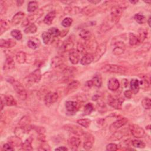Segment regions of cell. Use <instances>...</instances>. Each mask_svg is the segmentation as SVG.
I'll use <instances>...</instances> for the list:
<instances>
[{
    "label": "cell",
    "mask_w": 151,
    "mask_h": 151,
    "mask_svg": "<svg viewBox=\"0 0 151 151\" xmlns=\"http://www.w3.org/2000/svg\"><path fill=\"white\" fill-rule=\"evenodd\" d=\"M128 120L127 118L123 117L121 118L119 120H117L115 122H113L109 128V130L112 132H116L119 129L122 128V127H124L125 124H127Z\"/></svg>",
    "instance_id": "obj_6"
},
{
    "label": "cell",
    "mask_w": 151,
    "mask_h": 151,
    "mask_svg": "<svg viewBox=\"0 0 151 151\" xmlns=\"http://www.w3.org/2000/svg\"><path fill=\"white\" fill-rule=\"evenodd\" d=\"M69 59L73 64H77L80 60L79 53L74 49L72 50L69 52Z\"/></svg>",
    "instance_id": "obj_16"
},
{
    "label": "cell",
    "mask_w": 151,
    "mask_h": 151,
    "mask_svg": "<svg viewBox=\"0 0 151 151\" xmlns=\"http://www.w3.org/2000/svg\"><path fill=\"white\" fill-rule=\"evenodd\" d=\"M85 85V86L87 87L88 89H90L92 86H93V83H92V80H89V81L87 82Z\"/></svg>",
    "instance_id": "obj_57"
},
{
    "label": "cell",
    "mask_w": 151,
    "mask_h": 151,
    "mask_svg": "<svg viewBox=\"0 0 151 151\" xmlns=\"http://www.w3.org/2000/svg\"><path fill=\"white\" fill-rule=\"evenodd\" d=\"M72 22H73V20L72 18H69V17H67V18H64L62 22V25L64 27H70L71 25L72 24Z\"/></svg>",
    "instance_id": "obj_47"
},
{
    "label": "cell",
    "mask_w": 151,
    "mask_h": 151,
    "mask_svg": "<svg viewBox=\"0 0 151 151\" xmlns=\"http://www.w3.org/2000/svg\"><path fill=\"white\" fill-rule=\"evenodd\" d=\"M73 47H74V43L73 41H71L70 39H67L66 40L62 45V48L64 50V51L66 52H70L72 50H73Z\"/></svg>",
    "instance_id": "obj_27"
},
{
    "label": "cell",
    "mask_w": 151,
    "mask_h": 151,
    "mask_svg": "<svg viewBox=\"0 0 151 151\" xmlns=\"http://www.w3.org/2000/svg\"><path fill=\"white\" fill-rule=\"evenodd\" d=\"M38 140L39 141H40L41 143L42 142H46L45 140V136L44 135V134H38V136L37 138Z\"/></svg>",
    "instance_id": "obj_55"
},
{
    "label": "cell",
    "mask_w": 151,
    "mask_h": 151,
    "mask_svg": "<svg viewBox=\"0 0 151 151\" xmlns=\"http://www.w3.org/2000/svg\"><path fill=\"white\" fill-rule=\"evenodd\" d=\"M48 33L52 36V37H58L59 36H60V30L56 28V27H52L50 28L48 31Z\"/></svg>",
    "instance_id": "obj_44"
},
{
    "label": "cell",
    "mask_w": 151,
    "mask_h": 151,
    "mask_svg": "<svg viewBox=\"0 0 151 151\" xmlns=\"http://www.w3.org/2000/svg\"><path fill=\"white\" fill-rule=\"evenodd\" d=\"M123 9L119 6H113L110 11V21L113 24H117L122 16Z\"/></svg>",
    "instance_id": "obj_3"
},
{
    "label": "cell",
    "mask_w": 151,
    "mask_h": 151,
    "mask_svg": "<svg viewBox=\"0 0 151 151\" xmlns=\"http://www.w3.org/2000/svg\"><path fill=\"white\" fill-rule=\"evenodd\" d=\"M93 110H94L93 105H92V103H89L86 104L85 106L84 113L85 115H89L93 111Z\"/></svg>",
    "instance_id": "obj_42"
},
{
    "label": "cell",
    "mask_w": 151,
    "mask_h": 151,
    "mask_svg": "<svg viewBox=\"0 0 151 151\" xmlns=\"http://www.w3.org/2000/svg\"><path fill=\"white\" fill-rule=\"evenodd\" d=\"M30 23V21H29L28 18H27L26 19H25V20L22 21V24H21V26H22V27H28V26H29Z\"/></svg>",
    "instance_id": "obj_56"
},
{
    "label": "cell",
    "mask_w": 151,
    "mask_h": 151,
    "mask_svg": "<svg viewBox=\"0 0 151 151\" xmlns=\"http://www.w3.org/2000/svg\"><path fill=\"white\" fill-rule=\"evenodd\" d=\"M10 26L8 23L4 20H1V34H2L4 32L6 31L8 29Z\"/></svg>",
    "instance_id": "obj_46"
},
{
    "label": "cell",
    "mask_w": 151,
    "mask_h": 151,
    "mask_svg": "<svg viewBox=\"0 0 151 151\" xmlns=\"http://www.w3.org/2000/svg\"><path fill=\"white\" fill-rule=\"evenodd\" d=\"M94 62V56L90 53H87L80 60V63L82 65L86 66Z\"/></svg>",
    "instance_id": "obj_21"
},
{
    "label": "cell",
    "mask_w": 151,
    "mask_h": 151,
    "mask_svg": "<svg viewBox=\"0 0 151 151\" xmlns=\"http://www.w3.org/2000/svg\"><path fill=\"white\" fill-rule=\"evenodd\" d=\"M41 78V71L39 69L35 70L33 72L30 74L27 79V82L30 83H37L40 82Z\"/></svg>",
    "instance_id": "obj_7"
},
{
    "label": "cell",
    "mask_w": 151,
    "mask_h": 151,
    "mask_svg": "<svg viewBox=\"0 0 151 151\" xmlns=\"http://www.w3.org/2000/svg\"><path fill=\"white\" fill-rule=\"evenodd\" d=\"M16 3H17L18 6H21L22 5V4L24 3V1H17Z\"/></svg>",
    "instance_id": "obj_60"
},
{
    "label": "cell",
    "mask_w": 151,
    "mask_h": 151,
    "mask_svg": "<svg viewBox=\"0 0 151 151\" xmlns=\"http://www.w3.org/2000/svg\"><path fill=\"white\" fill-rule=\"evenodd\" d=\"M12 85L17 93V96L22 100H26L27 97V93L23 85L20 82L15 81V80H13Z\"/></svg>",
    "instance_id": "obj_2"
},
{
    "label": "cell",
    "mask_w": 151,
    "mask_h": 151,
    "mask_svg": "<svg viewBox=\"0 0 151 151\" xmlns=\"http://www.w3.org/2000/svg\"><path fill=\"white\" fill-rule=\"evenodd\" d=\"M80 86V83L78 80H74L70 82L66 89V94H69L76 91Z\"/></svg>",
    "instance_id": "obj_14"
},
{
    "label": "cell",
    "mask_w": 151,
    "mask_h": 151,
    "mask_svg": "<svg viewBox=\"0 0 151 151\" xmlns=\"http://www.w3.org/2000/svg\"><path fill=\"white\" fill-rule=\"evenodd\" d=\"M132 144L134 147L138 148H144L145 147V143L141 140H134L132 141Z\"/></svg>",
    "instance_id": "obj_43"
},
{
    "label": "cell",
    "mask_w": 151,
    "mask_h": 151,
    "mask_svg": "<svg viewBox=\"0 0 151 151\" xmlns=\"http://www.w3.org/2000/svg\"><path fill=\"white\" fill-rule=\"evenodd\" d=\"M148 23L149 26V27H150V17H149V18H148Z\"/></svg>",
    "instance_id": "obj_63"
},
{
    "label": "cell",
    "mask_w": 151,
    "mask_h": 151,
    "mask_svg": "<svg viewBox=\"0 0 151 151\" xmlns=\"http://www.w3.org/2000/svg\"><path fill=\"white\" fill-rule=\"evenodd\" d=\"M25 14L22 12H18L12 18V24L13 25H18L20 23V22L23 19Z\"/></svg>",
    "instance_id": "obj_28"
},
{
    "label": "cell",
    "mask_w": 151,
    "mask_h": 151,
    "mask_svg": "<svg viewBox=\"0 0 151 151\" xmlns=\"http://www.w3.org/2000/svg\"><path fill=\"white\" fill-rule=\"evenodd\" d=\"M124 96L128 98V99H131L132 98V95H133V93L131 90H126L124 92Z\"/></svg>",
    "instance_id": "obj_54"
},
{
    "label": "cell",
    "mask_w": 151,
    "mask_h": 151,
    "mask_svg": "<svg viewBox=\"0 0 151 151\" xmlns=\"http://www.w3.org/2000/svg\"><path fill=\"white\" fill-rule=\"evenodd\" d=\"M134 19L139 24H143L145 22V21H146L145 17L144 15L139 14H135L134 15Z\"/></svg>",
    "instance_id": "obj_45"
},
{
    "label": "cell",
    "mask_w": 151,
    "mask_h": 151,
    "mask_svg": "<svg viewBox=\"0 0 151 151\" xmlns=\"http://www.w3.org/2000/svg\"><path fill=\"white\" fill-rule=\"evenodd\" d=\"M63 64V59L58 56H56L52 60V66L53 67H59L62 66Z\"/></svg>",
    "instance_id": "obj_31"
},
{
    "label": "cell",
    "mask_w": 151,
    "mask_h": 151,
    "mask_svg": "<svg viewBox=\"0 0 151 151\" xmlns=\"http://www.w3.org/2000/svg\"><path fill=\"white\" fill-rule=\"evenodd\" d=\"M3 150H14V148L13 146L9 143H6L3 145Z\"/></svg>",
    "instance_id": "obj_53"
},
{
    "label": "cell",
    "mask_w": 151,
    "mask_h": 151,
    "mask_svg": "<svg viewBox=\"0 0 151 151\" xmlns=\"http://www.w3.org/2000/svg\"><path fill=\"white\" fill-rule=\"evenodd\" d=\"M66 108L68 113L74 115L78 112L79 108V105L78 102L74 101H67L66 103Z\"/></svg>",
    "instance_id": "obj_10"
},
{
    "label": "cell",
    "mask_w": 151,
    "mask_h": 151,
    "mask_svg": "<svg viewBox=\"0 0 151 151\" xmlns=\"http://www.w3.org/2000/svg\"><path fill=\"white\" fill-rule=\"evenodd\" d=\"M77 123L80 124V126L83 127H85L86 128H87L89 127V126L90 125L91 123V120L89 119H79L77 121Z\"/></svg>",
    "instance_id": "obj_37"
},
{
    "label": "cell",
    "mask_w": 151,
    "mask_h": 151,
    "mask_svg": "<svg viewBox=\"0 0 151 151\" xmlns=\"http://www.w3.org/2000/svg\"><path fill=\"white\" fill-rule=\"evenodd\" d=\"M8 141L9 143H10L13 146H21V145L22 143L20 138L17 136H11L8 138Z\"/></svg>",
    "instance_id": "obj_24"
},
{
    "label": "cell",
    "mask_w": 151,
    "mask_h": 151,
    "mask_svg": "<svg viewBox=\"0 0 151 151\" xmlns=\"http://www.w3.org/2000/svg\"><path fill=\"white\" fill-rule=\"evenodd\" d=\"M62 3H65V4H69V3H73V1H62Z\"/></svg>",
    "instance_id": "obj_62"
},
{
    "label": "cell",
    "mask_w": 151,
    "mask_h": 151,
    "mask_svg": "<svg viewBox=\"0 0 151 151\" xmlns=\"http://www.w3.org/2000/svg\"><path fill=\"white\" fill-rule=\"evenodd\" d=\"M37 30V28L36 25L34 23H31L28 27H26V29L24 30V31L26 34H34L36 33Z\"/></svg>",
    "instance_id": "obj_34"
},
{
    "label": "cell",
    "mask_w": 151,
    "mask_h": 151,
    "mask_svg": "<svg viewBox=\"0 0 151 151\" xmlns=\"http://www.w3.org/2000/svg\"><path fill=\"white\" fill-rule=\"evenodd\" d=\"M59 95L56 92H50L48 93L44 97V103L47 106H50L57 101Z\"/></svg>",
    "instance_id": "obj_4"
},
{
    "label": "cell",
    "mask_w": 151,
    "mask_h": 151,
    "mask_svg": "<svg viewBox=\"0 0 151 151\" xmlns=\"http://www.w3.org/2000/svg\"><path fill=\"white\" fill-rule=\"evenodd\" d=\"M100 2V1H89L90 3L93 4H94V5H96V4L99 3Z\"/></svg>",
    "instance_id": "obj_61"
},
{
    "label": "cell",
    "mask_w": 151,
    "mask_h": 151,
    "mask_svg": "<svg viewBox=\"0 0 151 151\" xmlns=\"http://www.w3.org/2000/svg\"><path fill=\"white\" fill-rule=\"evenodd\" d=\"M139 84H141L142 88L146 90L149 87V83L148 82V80L146 79H142V80L141 82H139Z\"/></svg>",
    "instance_id": "obj_50"
},
{
    "label": "cell",
    "mask_w": 151,
    "mask_h": 151,
    "mask_svg": "<svg viewBox=\"0 0 151 151\" xmlns=\"http://www.w3.org/2000/svg\"><path fill=\"white\" fill-rule=\"evenodd\" d=\"M131 4H135L136 3H137L138 2V1H129Z\"/></svg>",
    "instance_id": "obj_64"
},
{
    "label": "cell",
    "mask_w": 151,
    "mask_h": 151,
    "mask_svg": "<svg viewBox=\"0 0 151 151\" xmlns=\"http://www.w3.org/2000/svg\"><path fill=\"white\" fill-rule=\"evenodd\" d=\"M38 3L36 1H31L29 3L27 7V11L30 13H33L38 8Z\"/></svg>",
    "instance_id": "obj_38"
},
{
    "label": "cell",
    "mask_w": 151,
    "mask_h": 151,
    "mask_svg": "<svg viewBox=\"0 0 151 151\" xmlns=\"http://www.w3.org/2000/svg\"><path fill=\"white\" fill-rule=\"evenodd\" d=\"M130 87L131 90L132 92L133 93L136 94L139 92V88H140V84L139 81L137 79H132L130 83Z\"/></svg>",
    "instance_id": "obj_25"
},
{
    "label": "cell",
    "mask_w": 151,
    "mask_h": 151,
    "mask_svg": "<svg viewBox=\"0 0 151 151\" xmlns=\"http://www.w3.org/2000/svg\"><path fill=\"white\" fill-rule=\"evenodd\" d=\"M16 45V42L12 40V39H8V40H3L1 39L0 40V46L2 48H12L14 46Z\"/></svg>",
    "instance_id": "obj_20"
},
{
    "label": "cell",
    "mask_w": 151,
    "mask_h": 151,
    "mask_svg": "<svg viewBox=\"0 0 151 151\" xmlns=\"http://www.w3.org/2000/svg\"><path fill=\"white\" fill-rule=\"evenodd\" d=\"M118 149V145L115 143H109L106 146V150L109 151H115Z\"/></svg>",
    "instance_id": "obj_49"
},
{
    "label": "cell",
    "mask_w": 151,
    "mask_h": 151,
    "mask_svg": "<svg viewBox=\"0 0 151 151\" xmlns=\"http://www.w3.org/2000/svg\"><path fill=\"white\" fill-rule=\"evenodd\" d=\"M30 122V117L27 116H25L20 119L19 122V125L20 127H26L27 126L29 125Z\"/></svg>",
    "instance_id": "obj_36"
},
{
    "label": "cell",
    "mask_w": 151,
    "mask_h": 151,
    "mask_svg": "<svg viewBox=\"0 0 151 151\" xmlns=\"http://www.w3.org/2000/svg\"><path fill=\"white\" fill-rule=\"evenodd\" d=\"M80 12V8L78 7H68L64 10V13L69 15H76Z\"/></svg>",
    "instance_id": "obj_26"
},
{
    "label": "cell",
    "mask_w": 151,
    "mask_h": 151,
    "mask_svg": "<svg viewBox=\"0 0 151 151\" xmlns=\"http://www.w3.org/2000/svg\"><path fill=\"white\" fill-rule=\"evenodd\" d=\"M5 105L13 106L17 105V102L14 98L11 95H1V100Z\"/></svg>",
    "instance_id": "obj_15"
},
{
    "label": "cell",
    "mask_w": 151,
    "mask_h": 151,
    "mask_svg": "<svg viewBox=\"0 0 151 151\" xmlns=\"http://www.w3.org/2000/svg\"><path fill=\"white\" fill-rule=\"evenodd\" d=\"M22 149L24 150H31L33 149L32 145H31V141L30 139H28L25 141L24 143L21 145Z\"/></svg>",
    "instance_id": "obj_35"
},
{
    "label": "cell",
    "mask_w": 151,
    "mask_h": 151,
    "mask_svg": "<svg viewBox=\"0 0 151 151\" xmlns=\"http://www.w3.org/2000/svg\"><path fill=\"white\" fill-rule=\"evenodd\" d=\"M128 85V80H127V79H123V80H122V85H123V87H127Z\"/></svg>",
    "instance_id": "obj_59"
},
{
    "label": "cell",
    "mask_w": 151,
    "mask_h": 151,
    "mask_svg": "<svg viewBox=\"0 0 151 151\" xmlns=\"http://www.w3.org/2000/svg\"><path fill=\"white\" fill-rule=\"evenodd\" d=\"M56 11H52L49 12L44 18V23L47 25H48V26L51 25L52 24L55 18L56 17Z\"/></svg>",
    "instance_id": "obj_22"
},
{
    "label": "cell",
    "mask_w": 151,
    "mask_h": 151,
    "mask_svg": "<svg viewBox=\"0 0 151 151\" xmlns=\"http://www.w3.org/2000/svg\"><path fill=\"white\" fill-rule=\"evenodd\" d=\"M79 36H80V37L83 39L85 41H87L89 40L91 37H92V34L90 33V31L86 29H83L82 30L79 34Z\"/></svg>",
    "instance_id": "obj_32"
},
{
    "label": "cell",
    "mask_w": 151,
    "mask_h": 151,
    "mask_svg": "<svg viewBox=\"0 0 151 151\" xmlns=\"http://www.w3.org/2000/svg\"><path fill=\"white\" fill-rule=\"evenodd\" d=\"M11 34L13 37H14L15 39L17 40H21L22 37V33L20 30H13L11 32Z\"/></svg>",
    "instance_id": "obj_41"
},
{
    "label": "cell",
    "mask_w": 151,
    "mask_h": 151,
    "mask_svg": "<svg viewBox=\"0 0 151 151\" xmlns=\"http://www.w3.org/2000/svg\"><path fill=\"white\" fill-rule=\"evenodd\" d=\"M41 37H42L43 43L45 44H48L50 41H51V40L52 38V36L48 33V32H43Z\"/></svg>",
    "instance_id": "obj_39"
},
{
    "label": "cell",
    "mask_w": 151,
    "mask_h": 151,
    "mask_svg": "<svg viewBox=\"0 0 151 151\" xmlns=\"http://www.w3.org/2000/svg\"><path fill=\"white\" fill-rule=\"evenodd\" d=\"M129 44L131 46H135L140 43L138 36H136L134 33H129Z\"/></svg>",
    "instance_id": "obj_29"
},
{
    "label": "cell",
    "mask_w": 151,
    "mask_h": 151,
    "mask_svg": "<svg viewBox=\"0 0 151 151\" xmlns=\"http://www.w3.org/2000/svg\"><path fill=\"white\" fill-rule=\"evenodd\" d=\"M15 66V62L11 57H8L4 64L3 69L4 70H9L13 69Z\"/></svg>",
    "instance_id": "obj_23"
},
{
    "label": "cell",
    "mask_w": 151,
    "mask_h": 151,
    "mask_svg": "<svg viewBox=\"0 0 151 151\" xmlns=\"http://www.w3.org/2000/svg\"><path fill=\"white\" fill-rule=\"evenodd\" d=\"M77 51L79 53H85V52H86V45L83 44L82 43H78V50Z\"/></svg>",
    "instance_id": "obj_48"
},
{
    "label": "cell",
    "mask_w": 151,
    "mask_h": 151,
    "mask_svg": "<svg viewBox=\"0 0 151 151\" xmlns=\"http://www.w3.org/2000/svg\"><path fill=\"white\" fill-rule=\"evenodd\" d=\"M125 50V44L122 41H116L115 43V48L113 50V53L116 56L122 55Z\"/></svg>",
    "instance_id": "obj_13"
},
{
    "label": "cell",
    "mask_w": 151,
    "mask_h": 151,
    "mask_svg": "<svg viewBox=\"0 0 151 151\" xmlns=\"http://www.w3.org/2000/svg\"><path fill=\"white\" fill-rule=\"evenodd\" d=\"M129 129L132 135L136 138H140L143 137L145 135V131L139 126L132 124L129 126Z\"/></svg>",
    "instance_id": "obj_5"
},
{
    "label": "cell",
    "mask_w": 151,
    "mask_h": 151,
    "mask_svg": "<svg viewBox=\"0 0 151 151\" xmlns=\"http://www.w3.org/2000/svg\"><path fill=\"white\" fill-rule=\"evenodd\" d=\"M91 80L93 83V86L97 88L100 87L102 85V78L101 74L99 73H96Z\"/></svg>",
    "instance_id": "obj_19"
},
{
    "label": "cell",
    "mask_w": 151,
    "mask_h": 151,
    "mask_svg": "<svg viewBox=\"0 0 151 151\" xmlns=\"http://www.w3.org/2000/svg\"><path fill=\"white\" fill-rule=\"evenodd\" d=\"M106 50V43H103L98 45L96 48V52L94 55V62H97L102 56L105 53Z\"/></svg>",
    "instance_id": "obj_8"
},
{
    "label": "cell",
    "mask_w": 151,
    "mask_h": 151,
    "mask_svg": "<svg viewBox=\"0 0 151 151\" xmlns=\"http://www.w3.org/2000/svg\"><path fill=\"white\" fill-rule=\"evenodd\" d=\"M123 101V100H122V99L115 98L110 96L108 99V103L112 108L115 109H120L122 108Z\"/></svg>",
    "instance_id": "obj_11"
},
{
    "label": "cell",
    "mask_w": 151,
    "mask_h": 151,
    "mask_svg": "<svg viewBox=\"0 0 151 151\" xmlns=\"http://www.w3.org/2000/svg\"><path fill=\"white\" fill-rule=\"evenodd\" d=\"M101 70L106 73L125 74L128 72V69L123 66L115 64H106L104 66Z\"/></svg>",
    "instance_id": "obj_1"
},
{
    "label": "cell",
    "mask_w": 151,
    "mask_h": 151,
    "mask_svg": "<svg viewBox=\"0 0 151 151\" xmlns=\"http://www.w3.org/2000/svg\"><path fill=\"white\" fill-rule=\"evenodd\" d=\"M27 45L29 46V48L33 49V50H35L38 47V45L33 40H30L28 41L27 43Z\"/></svg>",
    "instance_id": "obj_51"
},
{
    "label": "cell",
    "mask_w": 151,
    "mask_h": 151,
    "mask_svg": "<svg viewBox=\"0 0 151 151\" xmlns=\"http://www.w3.org/2000/svg\"><path fill=\"white\" fill-rule=\"evenodd\" d=\"M148 36V31L144 29H141L139 30V36H138L139 43H143Z\"/></svg>",
    "instance_id": "obj_33"
},
{
    "label": "cell",
    "mask_w": 151,
    "mask_h": 151,
    "mask_svg": "<svg viewBox=\"0 0 151 151\" xmlns=\"http://www.w3.org/2000/svg\"><path fill=\"white\" fill-rule=\"evenodd\" d=\"M26 54L24 52H19L16 55V60L20 64H22L26 62Z\"/></svg>",
    "instance_id": "obj_30"
},
{
    "label": "cell",
    "mask_w": 151,
    "mask_h": 151,
    "mask_svg": "<svg viewBox=\"0 0 151 151\" xmlns=\"http://www.w3.org/2000/svg\"><path fill=\"white\" fill-rule=\"evenodd\" d=\"M38 150L47 151V150H51V149H50V147L49 146V145L48 144H47L45 142H42V144L40 145Z\"/></svg>",
    "instance_id": "obj_52"
},
{
    "label": "cell",
    "mask_w": 151,
    "mask_h": 151,
    "mask_svg": "<svg viewBox=\"0 0 151 151\" xmlns=\"http://www.w3.org/2000/svg\"><path fill=\"white\" fill-rule=\"evenodd\" d=\"M55 150H62V151H66L68 150V149L65 146H60L59 148H57Z\"/></svg>",
    "instance_id": "obj_58"
},
{
    "label": "cell",
    "mask_w": 151,
    "mask_h": 151,
    "mask_svg": "<svg viewBox=\"0 0 151 151\" xmlns=\"http://www.w3.org/2000/svg\"><path fill=\"white\" fill-rule=\"evenodd\" d=\"M85 142L83 144V148L86 150H90L92 149L93 143L94 142V138L93 135L88 133H85Z\"/></svg>",
    "instance_id": "obj_12"
},
{
    "label": "cell",
    "mask_w": 151,
    "mask_h": 151,
    "mask_svg": "<svg viewBox=\"0 0 151 151\" xmlns=\"http://www.w3.org/2000/svg\"><path fill=\"white\" fill-rule=\"evenodd\" d=\"M63 128L66 131L78 136H82L85 133L81 128L73 124H66L64 126Z\"/></svg>",
    "instance_id": "obj_9"
},
{
    "label": "cell",
    "mask_w": 151,
    "mask_h": 151,
    "mask_svg": "<svg viewBox=\"0 0 151 151\" xmlns=\"http://www.w3.org/2000/svg\"><path fill=\"white\" fill-rule=\"evenodd\" d=\"M108 89L111 91H116L120 87V83L119 80L116 78H111L108 84Z\"/></svg>",
    "instance_id": "obj_18"
},
{
    "label": "cell",
    "mask_w": 151,
    "mask_h": 151,
    "mask_svg": "<svg viewBox=\"0 0 151 151\" xmlns=\"http://www.w3.org/2000/svg\"><path fill=\"white\" fill-rule=\"evenodd\" d=\"M142 105L145 109L149 110L150 109V99L148 97H145L142 100Z\"/></svg>",
    "instance_id": "obj_40"
},
{
    "label": "cell",
    "mask_w": 151,
    "mask_h": 151,
    "mask_svg": "<svg viewBox=\"0 0 151 151\" xmlns=\"http://www.w3.org/2000/svg\"><path fill=\"white\" fill-rule=\"evenodd\" d=\"M68 144L71 149H77L81 145V140L77 137H71L68 140Z\"/></svg>",
    "instance_id": "obj_17"
}]
</instances>
